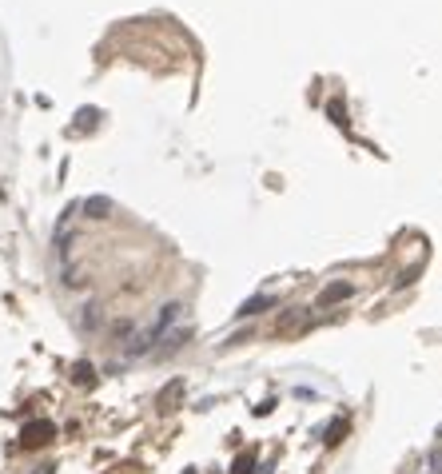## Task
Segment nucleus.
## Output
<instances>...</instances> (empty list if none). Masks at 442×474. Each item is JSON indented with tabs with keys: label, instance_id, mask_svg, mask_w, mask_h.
<instances>
[{
	"label": "nucleus",
	"instance_id": "f257e3e1",
	"mask_svg": "<svg viewBox=\"0 0 442 474\" xmlns=\"http://www.w3.org/2000/svg\"><path fill=\"white\" fill-rule=\"evenodd\" d=\"M52 438H56V423H48V419H36V423H28L21 431V446H28V451L52 443Z\"/></svg>",
	"mask_w": 442,
	"mask_h": 474
},
{
	"label": "nucleus",
	"instance_id": "f03ea898",
	"mask_svg": "<svg viewBox=\"0 0 442 474\" xmlns=\"http://www.w3.org/2000/svg\"><path fill=\"white\" fill-rule=\"evenodd\" d=\"M80 212L88 215V220H108V215H112V200H108V195H88V200L80 203Z\"/></svg>",
	"mask_w": 442,
	"mask_h": 474
},
{
	"label": "nucleus",
	"instance_id": "7ed1b4c3",
	"mask_svg": "<svg viewBox=\"0 0 442 474\" xmlns=\"http://www.w3.org/2000/svg\"><path fill=\"white\" fill-rule=\"evenodd\" d=\"M307 323H311V315L307 311H291V315H283L279 319V331H303Z\"/></svg>",
	"mask_w": 442,
	"mask_h": 474
},
{
	"label": "nucleus",
	"instance_id": "20e7f679",
	"mask_svg": "<svg viewBox=\"0 0 442 474\" xmlns=\"http://www.w3.org/2000/svg\"><path fill=\"white\" fill-rule=\"evenodd\" d=\"M351 291H355L351 283H331V287L323 291V307H327V303H339V299H347Z\"/></svg>",
	"mask_w": 442,
	"mask_h": 474
},
{
	"label": "nucleus",
	"instance_id": "39448f33",
	"mask_svg": "<svg viewBox=\"0 0 442 474\" xmlns=\"http://www.w3.org/2000/svg\"><path fill=\"white\" fill-rule=\"evenodd\" d=\"M271 303H275L271 295H255V299H247V303L239 307V315H259V311H267Z\"/></svg>",
	"mask_w": 442,
	"mask_h": 474
},
{
	"label": "nucleus",
	"instance_id": "423d86ee",
	"mask_svg": "<svg viewBox=\"0 0 442 474\" xmlns=\"http://www.w3.org/2000/svg\"><path fill=\"white\" fill-rule=\"evenodd\" d=\"M180 394H183V383L176 379L171 387H163V394H160V406H163V411H171V406L180 403Z\"/></svg>",
	"mask_w": 442,
	"mask_h": 474
},
{
	"label": "nucleus",
	"instance_id": "0eeeda50",
	"mask_svg": "<svg viewBox=\"0 0 442 474\" xmlns=\"http://www.w3.org/2000/svg\"><path fill=\"white\" fill-rule=\"evenodd\" d=\"M422 474H442V446L426 451V458H422Z\"/></svg>",
	"mask_w": 442,
	"mask_h": 474
},
{
	"label": "nucleus",
	"instance_id": "6e6552de",
	"mask_svg": "<svg viewBox=\"0 0 442 474\" xmlns=\"http://www.w3.org/2000/svg\"><path fill=\"white\" fill-rule=\"evenodd\" d=\"M72 379H76L80 387H92L96 383V371H92V363H76L72 367Z\"/></svg>",
	"mask_w": 442,
	"mask_h": 474
},
{
	"label": "nucleus",
	"instance_id": "1a4fd4ad",
	"mask_svg": "<svg viewBox=\"0 0 442 474\" xmlns=\"http://www.w3.org/2000/svg\"><path fill=\"white\" fill-rule=\"evenodd\" d=\"M343 434H347V419H335V423H331V431H327V446L343 443Z\"/></svg>",
	"mask_w": 442,
	"mask_h": 474
},
{
	"label": "nucleus",
	"instance_id": "9d476101",
	"mask_svg": "<svg viewBox=\"0 0 442 474\" xmlns=\"http://www.w3.org/2000/svg\"><path fill=\"white\" fill-rule=\"evenodd\" d=\"M252 466H255V454H239L232 463V474H252Z\"/></svg>",
	"mask_w": 442,
	"mask_h": 474
},
{
	"label": "nucleus",
	"instance_id": "9b49d317",
	"mask_svg": "<svg viewBox=\"0 0 442 474\" xmlns=\"http://www.w3.org/2000/svg\"><path fill=\"white\" fill-rule=\"evenodd\" d=\"M52 470H56V466H41V470H36V474H52Z\"/></svg>",
	"mask_w": 442,
	"mask_h": 474
},
{
	"label": "nucleus",
	"instance_id": "f8f14e48",
	"mask_svg": "<svg viewBox=\"0 0 442 474\" xmlns=\"http://www.w3.org/2000/svg\"><path fill=\"white\" fill-rule=\"evenodd\" d=\"M183 474H195V470H183Z\"/></svg>",
	"mask_w": 442,
	"mask_h": 474
}]
</instances>
